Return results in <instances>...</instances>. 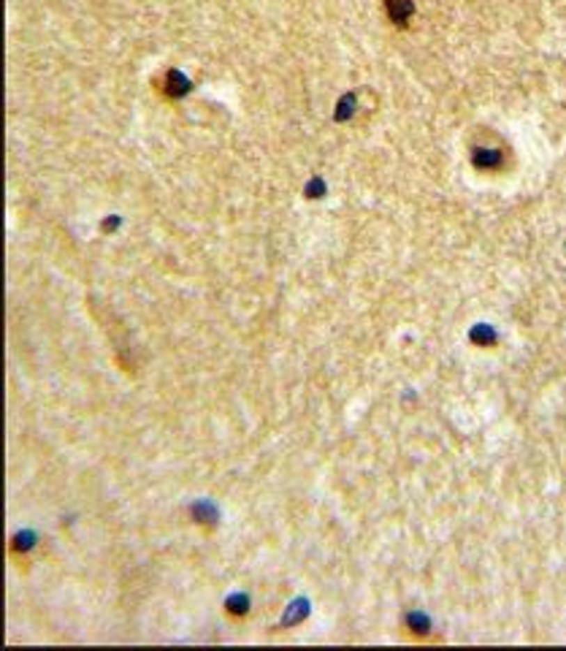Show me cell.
<instances>
[{
	"label": "cell",
	"mask_w": 566,
	"mask_h": 651,
	"mask_svg": "<svg viewBox=\"0 0 566 651\" xmlns=\"http://www.w3.org/2000/svg\"><path fill=\"white\" fill-rule=\"evenodd\" d=\"M388 8H391L393 22H398V25H404V20L412 14V3L409 0H388Z\"/></svg>",
	"instance_id": "3"
},
{
	"label": "cell",
	"mask_w": 566,
	"mask_h": 651,
	"mask_svg": "<svg viewBox=\"0 0 566 651\" xmlns=\"http://www.w3.org/2000/svg\"><path fill=\"white\" fill-rule=\"evenodd\" d=\"M193 516H196V524H217L220 521V513L212 502H198L193 505Z\"/></svg>",
	"instance_id": "2"
},
{
	"label": "cell",
	"mask_w": 566,
	"mask_h": 651,
	"mask_svg": "<svg viewBox=\"0 0 566 651\" xmlns=\"http://www.w3.org/2000/svg\"><path fill=\"white\" fill-rule=\"evenodd\" d=\"M36 546V535L33 532H19V535H14V540H11V551L19 553V551H30Z\"/></svg>",
	"instance_id": "5"
},
{
	"label": "cell",
	"mask_w": 566,
	"mask_h": 651,
	"mask_svg": "<svg viewBox=\"0 0 566 651\" xmlns=\"http://www.w3.org/2000/svg\"><path fill=\"white\" fill-rule=\"evenodd\" d=\"M225 611H228L230 616H246V611H249L246 595H233V597H228V600H225Z\"/></svg>",
	"instance_id": "4"
},
{
	"label": "cell",
	"mask_w": 566,
	"mask_h": 651,
	"mask_svg": "<svg viewBox=\"0 0 566 651\" xmlns=\"http://www.w3.org/2000/svg\"><path fill=\"white\" fill-rule=\"evenodd\" d=\"M190 79L182 74V71H168V74L160 79V90L168 95V98H182L190 93Z\"/></svg>",
	"instance_id": "1"
}]
</instances>
